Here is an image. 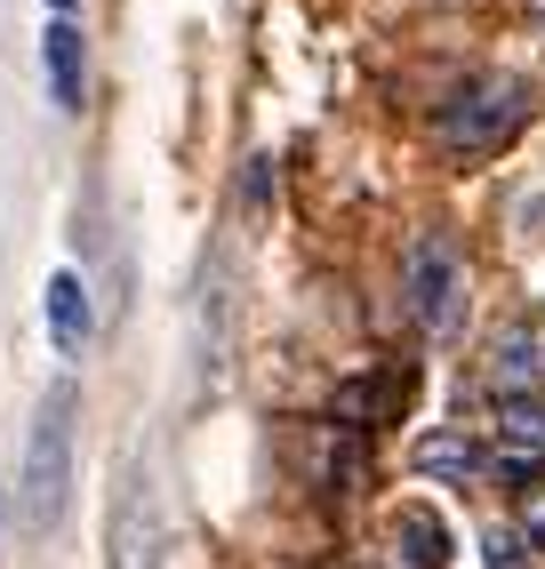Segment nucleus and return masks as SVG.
I'll list each match as a JSON object with an SVG mask.
<instances>
[{
    "instance_id": "f257e3e1",
    "label": "nucleus",
    "mask_w": 545,
    "mask_h": 569,
    "mask_svg": "<svg viewBox=\"0 0 545 569\" xmlns=\"http://www.w3.org/2000/svg\"><path fill=\"white\" fill-rule=\"evenodd\" d=\"M72 417H81V393L57 386L41 409H32V433H24V481H17V506L32 529H57L65 498H72Z\"/></svg>"
},
{
    "instance_id": "f03ea898",
    "label": "nucleus",
    "mask_w": 545,
    "mask_h": 569,
    "mask_svg": "<svg viewBox=\"0 0 545 569\" xmlns=\"http://www.w3.org/2000/svg\"><path fill=\"white\" fill-rule=\"evenodd\" d=\"M522 81H497V72H482V81H465L449 104H442V144L449 153H497L505 137L522 129Z\"/></svg>"
},
{
    "instance_id": "7ed1b4c3",
    "label": "nucleus",
    "mask_w": 545,
    "mask_h": 569,
    "mask_svg": "<svg viewBox=\"0 0 545 569\" xmlns=\"http://www.w3.org/2000/svg\"><path fill=\"white\" fill-rule=\"evenodd\" d=\"M402 297H409V321L449 337L457 329V297H465V257L449 233H417L402 257Z\"/></svg>"
},
{
    "instance_id": "20e7f679",
    "label": "nucleus",
    "mask_w": 545,
    "mask_h": 569,
    "mask_svg": "<svg viewBox=\"0 0 545 569\" xmlns=\"http://www.w3.org/2000/svg\"><path fill=\"white\" fill-rule=\"evenodd\" d=\"M385 538H394V561H402V569H449V561H457V529H449V513L425 506V498L394 506Z\"/></svg>"
},
{
    "instance_id": "39448f33",
    "label": "nucleus",
    "mask_w": 545,
    "mask_h": 569,
    "mask_svg": "<svg viewBox=\"0 0 545 569\" xmlns=\"http://www.w3.org/2000/svg\"><path fill=\"white\" fill-rule=\"evenodd\" d=\"M489 441L505 466H545V393H497Z\"/></svg>"
},
{
    "instance_id": "423d86ee",
    "label": "nucleus",
    "mask_w": 545,
    "mask_h": 569,
    "mask_svg": "<svg viewBox=\"0 0 545 569\" xmlns=\"http://www.w3.org/2000/svg\"><path fill=\"white\" fill-rule=\"evenodd\" d=\"M41 72H49L57 112H81V97H89V57H81V24H72V17H49V32H41Z\"/></svg>"
},
{
    "instance_id": "0eeeda50",
    "label": "nucleus",
    "mask_w": 545,
    "mask_h": 569,
    "mask_svg": "<svg viewBox=\"0 0 545 569\" xmlns=\"http://www.w3.org/2000/svg\"><path fill=\"white\" fill-rule=\"evenodd\" d=\"M41 313H49L57 353H65V361H81V346H89V289H81V273H72V264H57V273H49Z\"/></svg>"
},
{
    "instance_id": "6e6552de",
    "label": "nucleus",
    "mask_w": 545,
    "mask_h": 569,
    "mask_svg": "<svg viewBox=\"0 0 545 569\" xmlns=\"http://www.w3.org/2000/svg\"><path fill=\"white\" fill-rule=\"evenodd\" d=\"M489 386L497 393H545V329H505L489 346Z\"/></svg>"
},
{
    "instance_id": "1a4fd4ad",
    "label": "nucleus",
    "mask_w": 545,
    "mask_h": 569,
    "mask_svg": "<svg viewBox=\"0 0 545 569\" xmlns=\"http://www.w3.org/2000/svg\"><path fill=\"white\" fill-rule=\"evenodd\" d=\"M417 473H434V481H474V473H482V449L465 441V433H425V441H417Z\"/></svg>"
},
{
    "instance_id": "9d476101",
    "label": "nucleus",
    "mask_w": 545,
    "mask_h": 569,
    "mask_svg": "<svg viewBox=\"0 0 545 569\" xmlns=\"http://www.w3.org/2000/svg\"><path fill=\"white\" fill-rule=\"evenodd\" d=\"M522 521H529L537 538H545V498H529V506H522Z\"/></svg>"
},
{
    "instance_id": "9b49d317",
    "label": "nucleus",
    "mask_w": 545,
    "mask_h": 569,
    "mask_svg": "<svg viewBox=\"0 0 545 569\" xmlns=\"http://www.w3.org/2000/svg\"><path fill=\"white\" fill-rule=\"evenodd\" d=\"M41 9H49V17H72V0H41Z\"/></svg>"
},
{
    "instance_id": "f8f14e48",
    "label": "nucleus",
    "mask_w": 545,
    "mask_h": 569,
    "mask_svg": "<svg viewBox=\"0 0 545 569\" xmlns=\"http://www.w3.org/2000/svg\"><path fill=\"white\" fill-rule=\"evenodd\" d=\"M0 521H9V489H0Z\"/></svg>"
},
{
    "instance_id": "ddd939ff",
    "label": "nucleus",
    "mask_w": 545,
    "mask_h": 569,
    "mask_svg": "<svg viewBox=\"0 0 545 569\" xmlns=\"http://www.w3.org/2000/svg\"><path fill=\"white\" fill-rule=\"evenodd\" d=\"M529 9H537V24H545V0H529Z\"/></svg>"
}]
</instances>
